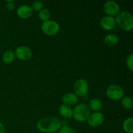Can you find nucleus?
Returning <instances> with one entry per match:
<instances>
[{
    "label": "nucleus",
    "mask_w": 133,
    "mask_h": 133,
    "mask_svg": "<svg viewBox=\"0 0 133 133\" xmlns=\"http://www.w3.org/2000/svg\"><path fill=\"white\" fill-rule=\"evenodd\" d=\"M61 122L55 117L50 116L40 119L36 124L38 130L42 132L54 133L61 128Z\"/></svg>",
    "instance_id": "nucleus-1"
},
{
    "label": "nucleus",
    "mask_w": 133,
    "mask_h": 133,
    "mask_svg": "<svg viewBox=\"0 0 133 133\" xmlns=\"http://www.w3.org/2000/svg\"><path fill=\"white\" fill-rule=\"evenodd\" d=\"M116 23L119 28L126 31H131L133 27V17L131 13L123 11L116 16Z\"/></svg>",
    "instance_id": "nucleus-2"
},
{
    "label": "nucleus",
    "mask_w": 133,
    "mask_h": 133,
    "mask_svg": "<svg viewBox=\"0 0 133 133\" xmlns=\"http://www.w3.org/2000/svg\"><path fill=\"white\" fill-rule=\"evenodd\" d=\"M90 115V109L85 103L78 104L73 110V117L77 122H85L88 119Z\"/></svg>",
    "instance_id": "nucleus-3"
},
{
    "label": "nucleus",
    "mask_w": 133,
    "mask_h": 133,
    "mask_svg": "<svg viewBox=\"0 0 133 133\" xmlns=\"http://www.w3.org/2000/svg\"><path fill=\"white\" fill-rule=\"evenodd\" d=\"M41 29L42 32L45 35L49 36H54L57 35L59 31L60 26L57 22L49 19L43 22Z\"/></svg>",
    "instance_id": "nucleus-4"
},
{
    "label": "nucleus",
    "mask_w": 133,
    "mask_h": 133,
    "mask_svg": "<svg viewBox=\"0 0 133 133\" xmlns=\"http://www.w3.org/2000/svg\"><path fill=\"white\" fill-rule=\"evenodd\" d=\"M106 93L108 97L114 101L121 99L124 95L123 88L117 84H111L109 86L107 89Z\"/></svg>",
    "instance_id": "nucleus-5"
},
{
    "label": "nucleus",
    "mask_w": 133,
    "mask_h": 133,
    "mask_svg": "<svg viewBox=\"0 0 133 133\" xmlns=\"http://www.w3.org/2000/svg\"><path fill=\"white\" fill-rule=\"evenodd\" d=\"M75 94L79 97H84L87 95L88 91V83L84 79H80L75 82L74 84Z\"/></svg>",
    "instance_id": "nucleus-6"
},
{
    "label": "nucleus",
    "mask_w": 133,
    "mask_h": 133,
    "mask_svg": "<svg viewBox=\"0 0 133 133\" xmlns=\"http://www.w3.org/2000/svg\"><path fill=\"white\" fill-rule=\"evenodd\" d=\"M32 51L26 46H19L16 49L15 55L16 57L22 61H27L32 57Z\"/></svg>",
    "instance_id": "nucleus-7"
},
{
    "label": "nucleus",
    "mask_w": 133,
    "mask_h": 133,
    "mask_svg": "<svg viewBox=\"0 0 133 133\" xmlns=\"http://www.w3.org/2000/svg\"><path fill=\"white\" fill-rule=\"evenodd\" d=\"M88 123L90 126L93 127H98L101 125L104 121L103 114L100 112H96L90 114L88 117Z\"/></svg>",
    "instance_id": "nucleus-8"
},
{
    "label": "nucleus",
    "mask_w": 133,
    "mask_h": 133,
    "mask_svg": "<svg viewBox=\"0 0 133 133\" xmlns=\"http://www.w3.org/2000/svg\"><path fill=\"white\" fill-rule=\"evenodd\" d=\"M103 9L107 15L113 16H116L119 13V6L115 1H109L105 3Z\"/></svg>",
    "instance_id": "nucleus-9"
},
{
    "label": "nucleus",
    "mask_w": 133,
    "mask_h": 133,
    "mask_svg": "<svg viewBox=\"0 0 133 133\" xmlns=\"http://www.w3.org/2000/svg\"><path fill=\"white\" fill-rule=\"evenodd\" d=\"M115 18L113 16H105L103 17L100 20V26L102 29L105 30H111L113 29L116 27Z\"/></svg>",
    "instance_id": "nucleus-10"
},
{
    "label": "nucleus",
    "mask_w": 133,
    "mask_h": 133,
    "mask_svg": "<svg viewBox=\"0 0 133 133\" xmlns=\"http://www.w3.org/2000/svg\"><path fill=\"white\" fill-rule=\"evenodd\" d=\"M32 12L33 10L32 8L27 5H21L17 9V14L18 16L21 18H24V19L31 17L32 14Z\"/></svg>",
    "instance_id": "nucleus-11"
},
{
    "label": "nucleus",
    "mask_w": 133,
    "mask_h": 133,
    "mask_svg": "<svg viewBox=\"0 0 133 133\" xmlns=\"http://www.w3.org/2000/svg\"><path fill=\"white\" fill-rule=\"evenodd\" d=\"M62 102L64 104L70 106L74 105L78 102V97L75 94L67 93L62 96Z\"/></svg>",
    "instance_id": "nucleus-12"
},
{
    "label": "nucleus",
    "mask_w": 133,
    "mask_h": 133,
    "mask_svg": "<svg viewBox=\"0 0 133 133\" xmlns=\"http://www.w3.org/2000/svg\"><path fill=\"white\" fill-rule=\"evenodd\" d=\"M58 112L63 118L70 119L71 117H73V110L71 107L69 105H65V104L62 105L59 107Z\"/></svg>",
    "instance_id": "nucleus-13"
},
{
    "label": "nucleus",
    "mask_w": 133,
    "mask_h": 133,
    "mask_svg": "<svg viewBox=\"0 0 133 133\" xmlns=\"http://www.w3.org/2000/svg\"><path fill=\"white\" fill-rule=\"evenodd\" d=\"M103 41L105 45L109 47H112L118 44V38L116 35L109 34V35H106L105 36Z\"/></svg>",
    "instance_id": "nucleus-14"
},
{
    "label": "nucleus",
    "mask_w": 133,
    "mask_h": 133,
    "mask_svg": "<svg viewBox=\"0 0 133 133\" xmlns=\"http://www.w3.org/2000/svg\"><path fill=\"white\" fill-rule=\"evenodd\" d=\"M102 107V103L101 101L99 99L94 98L90 101L89 108L90 109L94 110V111H99Z\"/></svg>",
    "instance_id": "nucleus-15"
},
{
    "label": "nucleus",
    "mask_w": 133,
    "mask_h": 133,
    "mask_svg": "<svg viewBox=\"0 0 133 133\" xmlns=\"http://www.w3.org/2000/svg\"><path fill=\"white\" fill-rule=\"evenodd\" d=\"M133 118L132 117L126 119L123 123V130L127 133H133Z\"/></svg>",
    "instance_id": "nucleus-16"
},
{
    "label": "nucleus",
    "mask_w": 133,
    "mask_h": 133,
    "mask_svg": "<svg viewBox=\"0 0 133 133\" xmlns=\"http://www.w3.org/2000/svg\"><path fill=\"white\" fill-rule=\"evenodd\" d=\"M14 53L12 50L6 51L3 55L2 59L6 64H10L14 60Z\"/></svg>",
    "instance_id": "nucleus-17"
},
{
    "label": "nucleus",
    "mask_w": 133,
    "mask_h": 133,
    "mask_svg": "<svg viewBox=\"0 0 133 133\" xmlns=\"http://www.w3.org/2000/svg\"><path fill=\"white\" fill-rule=\"evenodd\" d=\"M122 106L125 110H129L132 108V99L129 96H125L122 98Z\"/></svg>",
    "instance_id": "nucleus-18"
},
{
    "label": "nucleus",
    "mask_w": 133,
    "mask_h": 133,
    "mask_svg": "<svg viewBox=\"0 0 133 133\" xmlns=\"http://www.w3.org/2000/svg\"><path fill=\"white\" fill-rule=\"evenodd\" d=\"M38 17L42 21H43V22H45V21H48L49 20V17H50V12L46 9H42L41 10L39 11Z\"/></svg>",
    "instance_id": "nucleus-19"
},
{
    "label": "nucleus",
    "mask_w": 133,
    "mask_h": 133,
    "mask_svg": "<svg viewBox=\"0 0 133 133\" xmlns=\"http://www.w3.org/2000/svg\"><path fill=\"white\" fill-rule=\"evenodd\" d=\"M43 3L40 1H36L32 3V10L35 11H40L42 9Z\"/></svg>",
    "instance_id": "nucleus-20"
},
{
    "label": "nucleus",
    "mask_w": 133,
    "mask_h": 133,
    "mask_svg": "<svg viewBox=\"0 0 133 133\" xmlns=\"http://www.w3.org/2000/svg\"><path fill=\"white\" fill-rule=\"evenodd\" d=\"M126 64L130 71H133V55L131 54L128 56L126 61Z\"/></svg>",
    "instance_id": "nucleus-21"
},
{
    "label": "nucleus",
    "mask_w": 133,
    "mask_h": 133,
    "mask_svg": "<svg viewBox=\"0 0 133 133\" xmlns=\"http://www.w3.org/2000/svg\"><path fill=\"white\" fill-rule=\"evenodd\" d=\"M58 133H77L68 125H64L60 129Z\"/></svg>",
    "instance_id": "nucleus-22"
},
{
    "label": "nucleus",
    "mask_w": 133,
    "mask_h": 133,
    "mask_svg": "<svg viewBox=\"0 0 133 133\" xmlns=\"http://www.w3.org/2000/svg\"><path fill=\"white\" fill-rule=\"evenodd\" d=\"M6 7L8 10L11 11V10H12L14 9V3L12 1H6Z\"/></svg>",
    "instance_id": "nucleus-23"
},
{
    "label": "nucleus",
    "mask_w": 133,
    "mask_h": 133,
    "mask_svg": "<svg viewBox=\"0 0 133 133\" xmlns=\"http://www.w3.org/2000/svg\"><path fill=\"white\" fill-rule=\"evenodd\" d=\"M5 127H4V125H3V123L0 122V133H5Z\"/></svg>",
    "instance_id": "nucleus-24"
}]
</instances>
